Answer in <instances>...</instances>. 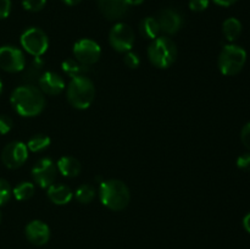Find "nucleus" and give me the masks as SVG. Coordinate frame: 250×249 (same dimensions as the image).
Masks as SVG:
<instances>
[{"mask_svg":"<svg viewBox=\"0 0 250 249\" xmlns=\"http://www.w3.org/2000/svg\"><path fill=\"white\" fill-rule=\"evenodd\" d=\"M15 111L23 117H33L41 114L45 107L44 93L36 85L23 84L17 87L10 97Z\"/></svg>","mask_w":250,"mask_h":249,"instance_id":"obj_1","label":"nucleus"},{"mask_svg":"<svg viewBox=\"0 0 250 249\" xmlns=\"http://www.w3.org/2000/svg\"><path fill=\"white\" fill-rule=\"evenodd\" d=\"M99 198L104 207L121 211L128 205L131 195L128 187L122 181L106 180L99 183Z\"/></svg>","mask_w":250,"mask_h":249,"instance_id":"obj_2","label":"nucleus"},{"mask_svg":"<svg viewBox=\"0 0 250 249\" xmlns=\"http://www.w3.org/2000/svg\"><path fill=\"white\" fill-rule=\"evenodd\" d=\"M95 88L87 76L72 78L67 87V100L75 109L84 110L92 105Z\"/></svg>","mask_w":250,"mask_h":249,"instance_id":"obj_3","label":"nucleus"},{"mask_svg":"<svg viewBox=\"0 0 250 249\" xmlns=\"http://www.w3.org/2000/svg\"><path fill=\"white\" fill-rule=\"evenodd\" d=\"M148 58L156 67L167 68L176 61L177 46L168 37H158L149 45Z\"/></svg>","mask_w":250,"mask_h":249,"instance_id":"obj_4","label":"nucleus"},{"mask_svg":"<svg viewBox=\"0 0 250 249\" xmlns=\"http://www.w3.org/2000/svg\"><path fill=\"white\" fill-rule=\"evenodd\" d=\"M247 61V51L236 44L225 45L219 56V70L225 76H234L243 70Z\"/></svg>","mask_w":250,"mask_h":249,"instance_id":"obj_5","label":"nucleus"},{"mask_svg":"<svg viewBox=\"0 0 250 249\" xmlns=\"http://www.w3.org/2000/svg\"><path fill=\"white\" fill-rule=\"evenodd\" d=\"M20 42H21L22 48L32 56H42L48 50L49 46L48 36L44 33V31L37 27L26 29L21 34Z\"/></svg>","mask_w":250,"mask_h":249,"instance_id":"obj_6","label":"nucleus"},{"mask_svg":"<svg viewBox=\"0 0 250 249\" xmlns=\"http://www.w3.org/2000/svg\"><path fill=\"white\" fill-rule=\"evenodd\" d=\"M110 45L119 53H127L134 44V32L132 27L124 22H119L109 33Z\"/></svg>","mask_w":250,"mask_h":249,"instance_id":"obj_7","label":"nucleus"},{"mask_svg":"<svg viewBox=\"0 0 250 249\" xmlns=\"http://www.w3.org/2000/svg\"><path fill=\"white\" fill-rule=\"evenodd\" d=\"M73 55L77 61L83 65L90 66L97 62L102 55L100 45L92 39H80L73 45Z\"/></svg>","mask_w":250,"mask_h":249,"instance_id":"obj_8","label":"nucleus"},{"mask_svg":"<svg viewBox=\"0 0 250 249\" xmlns=\"http://www.w3.org/2000/svg\"><path fill=\"white\" fill-rule=\"evenodd\" d=\"M26 66V58L22 50L14 45H4L0 48V68L6 72H20Z\"/></svg>","mask_w":250,"mask_h":249,"instance_id":"obj_9","label":"nucleus"},{"mask_svg":"<svg viewBox=\"0 0 250 249\" xmlns=\"http://www.w3.org/2000/svg\"><path fill=\"white\" fill-rule=\"evenodd\" d=\"M28 159V149L22 142H11L1 151V161L7 168H19Z\"/></svg>","mask_w":250,"mask_h":249,"instance_id":"obj_10","label":"nucleus"},{"mask_svg":"<svg viewBox=\"0 0 250 249\" xmlns=\"http://www.w3.org/2000/svg\"><path fill=\"white\" fill-rule=\"evenodd\" d=\"M32 177L34 182L42 188H48L55 181L56 166L49 158H43L37 161L32 167Z\"/></svg>","mask_w":250,"mask_h":249,"instance_id":"obj_11","label":"nucleus"},{"mask_svg":"<svg viewBox=\"0 0 250 249\" xmlns=\"http://www.w3.org/2000/svg\"><path fill=\"white\" fill-rule=\"evenodd\" d=\"M160 31L166 34H175L181 29L183 24V17L177 10L164 9L155 17Z\"/></svg>","mask_w":250,"mask_h":249,"instance_id":"obj_12","label":"nucleus"},{"mask_svg":"<svg viewBox=\"0 0 250 249\" xmlns=\"http://www.w3.org/2000/svg\"><path fill=\"white\" fill-rule=\"evenodd\" d=\"M27 239L34 246H44L50 238V228L41 220H33L24 228Z\"/></svg>","mask_w":250,"mask_h":249,"instance_id":"obj_13","label":"nucleus"},{"mask_svg":"<svg viewBox=\"0 0 250 249\" xmlns=\"http://www.w3.org/2000/svg\"><path fill=\"white\" fill-rule=\"evenodd\" d=\"M39 89L48 95H58L65 89V81L53 71H45L38 81Z\"/></svg>","mask_w":250,"mask_h":249,"instance_id":"obj_14","label":"nucleus"},{"mask_svg":"<svg viewBox=\"0 0 250 249\" xmlns=\"http://www.w3.org/2000/svg\"><path fill=\"white\" fill-rule=\"evenodd\" d=\"M100 12L107 20H120L128 11V4L126 0H98Z\"/></svg>","mask_w":250,"mask_h":249,"instance_id":"obj_15","label":"nucleus"},{"mask_svg":"<svg viewBox=\"0 0 250 249\" xmlns=\"http://www.w3.org/2000/svg\"><path fill=\"white\" fill-rule=\"evenodd\" d=\"M44 65L45 61L42 56H34L33 60L29 62L28 66H24L23 68V75H22V81L24 84L34 85L38 83L39 78L42 77L45 71H44Z\"/></svg>","mask_w":250,"mask_h":249,"instance_id":"obj_16","label":"nucleus"},{"mask_svg":"<svg viewBox=\"0 0 250 249\" xmlns=\"http://www.w3.org/2000/svg\"><path fill=\"white\" fill-rule=\"evenodd\" d=\"M48 198L51 200V203L56 205H65L71 202L73 197V193L67 186L63 185H55L53 183L48 187Z\"/></svg>","mask_w":250,"mask_h":249,"instance_id":"obj_17","label":"nucleus"},{"mask_svg":"<svg viewBox=\"0 0 250 249\" xmlns=\"http://www.w3.org/2000/svg\"><path fill=\"white\" fill-rule=\"evenodd\" d=\"M58 170L65 177H76L81 172V164L80 161L72 156H62L58 160Z\"/></svg>","mask_w":250,"mask_h":249,"instance_id":"obj_18","label":"nucleus"},{"mask_svg":"<svg viewBox=\"0 0 250 249\" xmlns=\"http://www.w3.org/2000/svg\"><path fill=\"white\" fill-rule=\"evenodd\" d=\"M61 67H62L63 72L71 78L82 77V76L87 75L88 71H89V66L83 65L76 59H67V60L63 61Z\"/></svg>","mask_w":250,"mask_h":249,"instance_id":"obj_19","label":"nucleus"},{"mask_svg":"<svg viewBox=\"0 0 250 249\" xmlns=\"http://www.w3.org/2000/svg\"><path fill=\"white\" fill-rule=\"evenodd\" d=\"M139 32H141V34L144 38L154 41L155 38H158L161 31L155 17L149 16L141 21V23H139Z\"/></svg>","mask_w":250,"mask_h":249,"instance_id":"obj_20","label":"nucleus"},{"mask_svg":"<svg viewBox=\"0 0 250 249\" xmlns=\"http://www.w3.org/2000/svg\"><path fill=\"white\" fill-rule=\"evenodd\" d=\"M222 32L229 42L237 41L242 33L241 21L236 17H229V19L225 20L224 24H222Z\"/></svg>","mask_w":250,"mask_h":249,"instance_id":"obj_21","label":"nucleus"},{"mask_svg":"<svg viewBox=\"0 0 250 249\" xmlns=\"http://www.w3.org/2000/svg\"><path fill=\"white\" fill-rule=\"evenodd\" d=\"M50 145V138L44 134H36L32 137L27 143V149H29L33 153H39V151L45 150Z\"/></svg>","mask_w":250,"mask_h":249,"instance_id":"obj_22","label":"nucleus"},{"mask_svg":"<svg viewBox=\"0 0 250 249\" xmlns=\"http://www.w3.org/2000/svg\"><path fill=\"white\" fill-rule=\"evenodd\" d=\"M12 194L20 202L29 199L34 194V185L31 182H21L12 189Z\"/></svg>","mask_w":250,"mask_h":249,"instance_id":"obj_23","label":"nucleus"},{"mask_svg":"<svg viewBox=\"0 0 250 249\" xmlns=\"http://www.w3.org/2000/svg\"><path fill=\"white\" fill-rule=\"evenodd\" d=\"M95 198V189L90 185H82L76 189V199L81 204H89Z\"/></svg>","mask_w":250,"mask_h":249,"instance_id":"obj_24","label":"nucleus"},{"mask_svg":"<svg viewBox=\"0 0 250 249\" xmlns=\"http://www.w3.org/2000/svg\"><path fill=\"white\" fill-rule=\"evenodd\" d=\"M12 194V189L10 187L9 182L4 178H0V207L6 204L10 200Z\"/></svg>","mask_w":250,"mask_h":249,"instance_id":"obj_25","label":"nucleus"},{"mask_svg":"<svg viewBox=\"0 0 250 249\" xmlns=\"http://www.w3.org/2000/svg\"><path fill=\"white\" fill-rule=\"evenodd\" d=\"M46 0H22V6L24 10L31 12H38L44 9Z\"/></svg>","mask_w":250,"mask_h":249,"instance_id":"obj_26","label":"nucleus"},{"mask_svg":"<svg viewBox=\"0 0 250 249\" xmlns=\"http://www.w3.org/2000/svg\"><path fill=\"white\" fill-rule=\"evenodd\" d=\"M124 60H125V63H126L129 68H137L139 65H141V59H139L138 54L132 53V51H127Z\"/></svg>","mask_w":250,"mask_h":249,"instance_id":"obj_27","label":"nucleus"},{"mask_svg":"<svg viewBox=\"0 0 250 249\" xmlns=\"http://www.w3.org/2000/svg\"><path fill=\"white\" fill-rule=\"evenodd\" d=\"M12 122L11 117L6 116V115H0V134H6L7 132L11 131L12 128Z\"/></svg>","mask_w":250,"mask_h":249,"instance_id":"obj_28","label":"nucleus"},{"mask_svg":"<svg viewBox=\"0 0 250 249\" xmlns=\"http://www.w3.org/2000/svg\"><path fill=\"white\" fill-rule=\"evenodd\" d=\"M209 0H189V9L194 12H202L209 6Z\"/></svg>","mask_w":250,"mask_h":249,"instance_id":"obj_29","label":"nucleus"},{"mask_svg":"<svg viewBox=\"0 0 250 249\" xmlns=\"http://www.w3.org/2000/svg\"><path fill=\"white\" fill-rule=\"evenodd\" d=\"M237 166L243 171H250V151L249 153L242 154L237 159Z\"/></svg>","mask_w":250,"mask_h":249,"instance_id":"obj_30","label":"nucleus"},{"mask_svg":"<svg viewBox=\"0 0 250 249\" xmlns=\"http://www.w3.org/2000/svg\"><path fill=\"white\" fill-rule=\"evenodd\" d=\"M11 12V0H0V20L6 19Z\"/></svg>","mask_w":250,"mask_h":249,"instance_id":"obj_31","label":"nucleus"},{"mask_svg":"<svg viewBox=\"0 0 250 249\" xmlns=\"http://www.w3.org/2000/svg\"><path fill=\"white\" fill-rule=\"evenodd\" d=\"M241 139L244 145H246V148H248L250 150V122L244 124L243 128H242Z\"/></svg>","mask_w":250,"mask_h":249,"instance_id":"obj_32","label":"nucleus"},{"mask_svg":"<svg viewBox=\"0 0 250 249\" xmlns=\"http://www.w3.org/2000/svg\"><path fill=\"white\" fill-rule=\"evenodd\" d=\"M212 1H214L216 5H219V6L229 7V6H231V5L236 4L238 0H212Z\"/></svg>","mask_w":250,"mask_h":249,"instance_id":"obj_33","label":"nucleus"},{"mask_svg":"<svg viewBox=\"0 0 250 249\" xmlns=\"http://www.w3.org/2000/svg\"><path fill=\"white\" fill-rule=\"evenodd\" d=\"M243 226H244V228H246V231L248 232V233H250V212L244 216Z\"/></svg>","mask_w":250,"mask_h":249,"instance_id":"obj_34","label":"nucleus"},{"mask_svg":"<svg viewBox=\"0 0 250 249\" xmlns=\"http://www.w3.org/2000/svg\"><path fill=\"white\" fill-rule=\"evenodd\" d=\"M127 4H128V6H137V5H141L142 2L144 1V0H126Z\"/></svg>","mask_w":250,"mask_h":249,"instance_id":"obj_35","label":"nucleus"},{"mask_svg":"<svg viewBox=\"0 0 250 249\" xmlns=\"http://www.w3.org/2000/svg\"><path fill=\"white\" fill-rule=\"evenodd\" d=\"M66 5H70V6H75V5L80 4L82 0H62Z\"/></svg>","mask_w":250,"mask_h":249,"instance_id":"obj_36","label":"nucleus"},{"mask_svg":"<svg viewBox=\"0 0 250 249\" xmlns=\"http://www.w3.org/2000/svg\"><path fill=\"white\" fill-rule=\"evenodd\" d=\"M1 92H2V82L1 80H0V94H1Z\"/></svg>","mask_w":250,"mask_h":249,"instance_id":"obj_37","label":"nucleus"},{"mask_svg":"<svg viewBox=\"0 0 250 249\" xmlns=\"http://www.w3.org/2000/svg\"><path fill=\"white\" fill-rule=\"evenodd\" d=\"M1 217H2V215H1V211H0V222H1Z\"/></svg>","mask_w":250,"mask_h":249,"instance_id":"obj_38","label":"nucleus"}]
</instances>
